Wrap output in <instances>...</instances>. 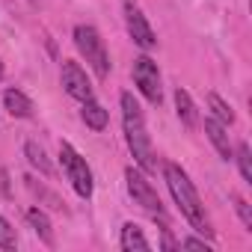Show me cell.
Listing matches in <instances>:
<instances>
[{"instance_id":"obj_1","label":"cell","mask_w":252,"mask_h":252,"mask_svg":"<svg viewBox=\"0 0 252 252\" xmlns=\"http://www.w3.org/2000/svg\"><path fill=\"white\" fill-rule=\"evenodd\" d=\"M163 178H166V187H169V193H172L178 211L187 217V222H190L196 231H202L205 237H214V228H211V222H208V217H205V205H202V199H199L193 181L187 178V172H184L178 163H163Z\"/></svg>"},{"instance_id":"obj_2","label":"cell","mask_w":252,"mask_h":252,"mask_svg":"<svg viewBox=\"0 0 252 252\" xmlns=\"http://www.w3.org/2000/svg\"><path fill=\"white\" fill-rule=\"evenodd\" d=\"M122 125H125V140H128V149L137 160L140 169L152 172L155 169V152H152V140H149V131H146V119H143V110L137 104V98L131 92H122Z\"/></svg>"},{"instance_id":"obj_3","label":"cell","mask_w":252,"mask_h":252,"mask_svg":"<svg viewBox=\"0 0 252 252\" xmlns=\"http://www.w3.org/2000/svg\"><path fill=\"white\" fill-rule=\"evenodd\" d=\"M74 45H77V51L86 57V63L95 68L98 77H107V74H110V54H107L104 39H101V33H98L95 27L77 24V27H74Z\"/></svg>"},{"instance_id":"obj_4","label":"cell","mask_w":252,"mask_h":252,"mask_svg":"<svg viewBox=\"0 0 252 252\" xmlns=\"http://www.w3.org/2000/svg\"><path fill=\"white\" fill-rule=\"evenodd\" d=\"M60 160H63V169H65L71 187L77 190V196L89 199L95 184H92V169L86 166V160H83V158L74 152V146H68V143H60Z\"/></svg>"},{"instance_id":"obj_5","label":"cell","mask_w":252,"mask_h":252,"mask_svg":"<svg viewBox=\"0 0 252 252\" xmlns=\"http://www.w3.org/2000/svg\"><path fill=\"white\" fill-rule=\"evenodd\" d=\"M125 181H128V193H131V199H134L140 208H146L152 217H160V220L166 222V214H163L160 196H158V190L146 181V175H143L140 169L128 166V169H125Z\"/></svg>"},{"instance_id":"obj_6","label":"cell","mask_w":252,"mask_h":252,"mask_svg":"<svg viewBox=\"0 0 252 252\" xmlns=\"http://www.w3.org/2000/svg\"><path fill=\"white\" fill-rule=\"evenodd\" d=\"M131 74H134L137 89H140V92H143L152 104H160L163 92H160V71H158L155 60H152V57H137V60H134Z\"/></svg>"},{"instance_id":"obj_7","label":"cell","mask_w":252,"mask_h":252,"mask_svg":"<svg viewBox=\"0 0 252 252\" xmlns=\"http://www.w3.org/2000/svg\"><path fill=\"white\" fill-rule=\"evenodd\" d=\"M63 89H65L71 98H77V101L92 98V83H89L86 71L80 68V63L68 60V63L63 65Z\"/></svg>"},{"instance_id":"obj_8","label":"cell","mask_w":252,"mask_h":252,"mask_svg":"<svg viewBox=\"0 0 252 252\" xmlns=\"http://www.w3.org/2000/svg\"><path fill=\"white\" fill-rule=\"evenodd\" d=\"M125 24H128V33H131L134 45H140L143 51H152V48L158 45V39H155V30L149 27L146 15H143L140 9L128 6V12H125Z\"/></svg>"},{"instance_id":"obj_9","label":"cell","mask_w":252,"mask_h":252,"mask_svg":"<svg viewBox=\"0 0 252 252\" xmlns=\"http://www.w3.org/2000/svg\"><path fill=\"white\" fill-rule=\"evenodd\" d=\"M205 134H208V140L214 143L217 155H220L222 160H231L234 149H231V143H228V125H222V122H217V119H205Z\"/></svg>"},{"instance_id":"obj_10","label":"cell","mask_w":252,"mask_h":252,"mask_svg":"<svg viewBox=\"0 0 252 252\" xmlns=\"http://www.w3.org/2000/svg\"><path fill=\"white\" fill-rule=\"evenodd\" d=\"M119 243H122L125 252H149V249H152V243L146 240V234H143V228H140L137 222H125V225H122Z\"/></svg>"},{"instance_id":"obj_11","label":"cell","mask_w":252,"mask_h":252,"mask_svg":"<svg viewBox=\"0 0 252 252\" xmlns=\"http://www.w3.org/2000/svg\"><path fill=\"white\" fill-rule=\"evenodd\" d=\"M3 107H6L9 116H15V119H30V116H33V101H30L21 89H6V92H3Z\"/></svg>"},{"instance_id":"obj_12","label":"cell","mask_w":252,"mask_h":252,"mask_svg":"<svg viewBox=\"0 0 252 252\" xmlns=\"http://www.w3.org/2000/svg\"><path fill=\"white\" fill-rule=\"evenodd\" d=\"M80 119L86 122V128H92V131H104V128H107V122H110V113H107L95 98H86V101H83V110H80Z\"/></svg>"},{"instance_id":"obj_13","label":"cell","mask_w":252,"mask_h":252,"mask_svg":"<svg viewBox=\"0 0 252 252\" xmlns=\"http://www.w3.org/2000/svg\"><path fill=\"white\" fill-rule=\"evenodd\" d=\"M175 110H178V119H181V125H187V128H196L199 125V113H196V104H193V98L178 86L175 89Z\"/></svg>"},{"instance_id":"obj_14","label":"cell","mask_w":252,"mask_h":252,"mask_svg":"<svg viewBox=\"0 0 252 252\" xmlns=\"http://www.w3.org/2000/svg\"><path fill=\"white\" fill-rule=\"evenodd\" d=\"M24 155H27V160H30L33 169H39L42 175H54V166H51V160H48V155H45V149H42L39 143L27 140V143H24Z\"/></svg>"},{"instance_id":"obj_15","label":"cell","mask_w":252,"mask_h":252,"mask_svg":"<svg viewBox=\"0 0 252 252\" xmlns=\"http://www.w3.org/2000/svg\"><path fill=\"white\" fill-rule=\"evenodd\" d=\"M27 222L33 225V231H36V234H39V237H42V240H45L48 246L54 243L51 220H48V214H45V211H39V208H30V211H27Z\"/></svg>"},{"instance_id":"obj_16","label":"cell","mask_w":252,"mask_h":252,"mask_svg":"<svg viewBox=\"0 0 252 252\" xmlns=\"http://www.w3.org/2000/svg\"><path fill=\"white\" fill-rule=\"evenodd\" d=\"M208 107L214 110V119H217V122H222V125H231V122H234L231 107H228V104H225L217 92H211V95H208Z\"/></svg>"},{"instance_id":"obj_17","label":"cell","mask_w":252,"mask_h":252,"mask_svg":"<svg viewBox=\"0 0 252 252\" xmlns=\"http://www.w3.org/2000/svg\"><path fill=\"white\" fill-rule=\"evenodd\" d=\"M231 160H237L243 181H249V184H252V155H249V146H246V143H240V146H237V152L231 155Z\"/></svg>"},{"instance_id":"obj_18","label":"cell","mask_w":252,"mask_h":252,"mask_svg":"<svg viewBox=\"0 0 252 252\" xmlns=\"http://www.w3.org/2000/svg\"><path fill=\"white\" fill-rule=\"evenodd\" d=\"M18 237H15V228L9 225L6 217H0V249H15Z\"/></svg>"},{"instance_id":"obj_19","label":"cell","mask_w":252,"mask_h":252,"mask_svg":"<svg viewBox=\"0 0 252 252\" xmlns=\"http://www.w3.org/2000/svg\"><path fill=\"white\" fill-rule=\"evenodd\" d=\"M234 199V208H237V214H240V220H243V225L252 231V211H249V205H246V199H240V196H231Z\"/></svg>"},{"instance_id":"obj_20","label":"cell","mask_w":252,"mask_h":252,"mask_svg":"<svg viewBox=\"0 0 252 252\" xmlns=\"http://www.w3.org/2000/svg\"><path fill=\"white\" fill-rule=\"evenodd\" d=\"M181 249H205L208 252V243L199 237H187V240H181Z\"/></svg>"},{"instance_id":"obj_21","label":"cell","mask_w":252,"mask_h":252,"mask_svg":"<svg viewBox=\"0 0 252 252\" xmlns=\"http://www.w3.org/2000/svg\"><path fill=\"white\" fill-rule=\"evenodd\" d=\"M0 77H3V63H0Z\"/></svg>"},{"instance_id":"obj_22","label":"cell","mask_w":252,"mask_h":252,"mask_svg":"<svg viewBox=\"0 0 252 252\" xmlns=\"http://www.w3.org/2000/svg\"><path fill=\"white\" fill-rule=\"evenodd\" d=\"M128 3H131V0H128Z\"/></svg>"}]
</instances>
